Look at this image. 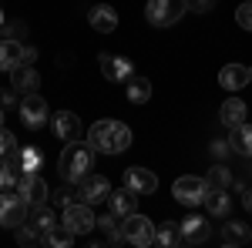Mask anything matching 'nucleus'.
Segmentation results:
<instances>
[{
	"instance_id": "nucleus-1",
	"label": "nucleus",
	"mask_w": 252,
	"mask_h": 248,
	"mask_svg": "<svg viewBox=\"0 0 252 248\" xmlns=\"http://www.w3.org/2000/svg\"><path fill=\"white\" fill-rule=\"evenodd\" d=\"M88 144L101 154H121L128 151V144H131V131H128V124H121V121H97L91 124V131H88Z\"/></svg>"
},
{
	"instance_id": "nucleus-2",
	"label": "nucleus",
	"mask_w": 252,
	"mask_h": 248,
	"mask_svg": "<svg viewBox=\"0 0 252 248\" xmlns=\"http://www.w3.org/2000/svg\"><path fill=\"white\" fill-rule=\"evenodd\" d=\"M91 165H94V148L81 144V141H67L61 158H58V171L67 185H78L81 178L91 171Z\"/></svg>"
},
{
	"instance_id": "nucleus-3",
	"label": "nucleus",
	"mask_w": 252,
	"mask_h": 248,
	"mask_svg": "<svg viewBox=\"0 0 252 248\" xmlns=\"http://www.w3.org/2000/svg\"><path fill=\"white\" fill-rule=\"evenodd\" d=\"M189 10V3L185 0H148V7H145V17L152 27H172L182 20V14Z\"/></svg>"
},
{
	"instance_id": "nucleus-4",
	"label": "nucleus",
	"mask_w": 252,
	"mask_h": 248,
	"mask_svg": "<svg viewBox=\"0 0 252 248\" xmlns=\"http://www.w3.org/2000/svg\"><path fill=\"white\" fill-rule=\"evenodd\" d=\"M121 235H125V242L128 245H155V225H152V218H145V215H128L125 221H121Z\"/></svg>"
},
{
	"instance_id": "nucleus-5",
	"label": "nucleus",
	"mask_w": 252,
	"mask_h": 248,
	"mask_svg": "<svg viewBox=\"0 0 252 248\" xmlns=\"http://www.w3.org/2000/svg\"><path fill=\"white\" fill-rule=\"evenodd\" d=\"M17 185H20V198L27 201V208L47 205V198H51V188H47V181H44L37 171H20Z\"/></svg>"
},
{
	"instance_id": "nucleus-6",
	"label": "nucleus",
	"mask_w": 252,
	"mask_h": 248,
	"mask_svg": "<svg viewBox=\"0 0 252 248\" xmlns=\"http://www.w3.org/2000/svg\"><path fill=\"white\" fill-rule=\"evenodd\" d=\"M94 211L88 201H71V205H64V218H61V225H67V228L74 231V235H88V231L94 228Z\"/></svg>"
},
{
	"instance_id": "nucleus-7",
	"label": "nucleus",
	"mask_w": 252,
	"mask_h": 248,
	"mask_svg": "<svg viewBox=\"0 0 252 248\" xmlns=\"http://www.w3.org/2000/svg\"><path fill=\"white\" fill-rule=\"evenodd\" d=\"M205 191H209V181H205V178H195V174H182L172 185L175 201H182V205H189V208H192V205H202Z\"/></svg>"
},
{
	"instance_id": "nucleus-8",
	"label": "nucleus",
	"mask_w": 252,
	"mask_h": 248,
	"mask_svg": "<svg viewBox=\"0 0 252 248\" xmlns=\"http://www.w3.org/2000/svg\"><path fill=\"white\" fill-rule=\"evenodd\" d=\"M47 117H51L47 101H44L37 91H34V94H20V121H24L31 131L44 128V124H47Z\"/></svg>"
},
{
	"instance_id": "nucleus-9",
	"label": "nucleus",
	"mask_w": 252,
	"mask_h": 248,
	"mask_svg": "<svg viewBox=\"0 0 252 248\" xmlns=\"http://www.w3.org/2000/svg\"><path fill=\"white\" fill-rule=\"evenodd\" d=\"M27 201L14 191H0V228H17L27 218Z\"/></svg>"
},
{
	"instance_id": "nucleus-10",
	"label": "nucleus",
	"mask_w": 252,
	"mask_h": 248,
	"mask_svg": "<svg viewBox=\"0 0 252 248\" xmlns=\"http://www.w3.org/2000/svg\"><path fill=\"white\" fill-rule=\"evenodd\" d=\"M78 201H88V205H101V201H108V194H111V181L104 178V174H84L78 181Z\"/></svg>"
},
{
	"instance_id": "nucleus-11",
	"label": "nucleus",
	"mask_w": 252,
	"mask_h": 248,
	"mask_svg": "<svg viewBox=\"0 0 252 248\" xmlns=\"http://www.w3.org/2000/svg\"><path fill=\"white\" fill-rule=\"evenodd\" d=\"M178 231H182V245H202V242H209L212 225L205 215H189L185 221H178Z\"/></svg>"
},
{
	"instance_id": "nucleus-12",
	"label": "nucleus",
	"mask_w": 252,
	"mask_h": 248,
	"mask_svg": "<svg viewBox=\"0 0 252 248\" xmlns=\"http://www.w3.org/2000/svg\"><path fill=\"white\" fill-rule=\"evenodd\" d=\"M97 64H101V74L108 81H128L135 74V64L128 57H118V54H97Z\"/></svg>"
},
{
	"instance_id": "nucleus-13",
	"label": "nucleus",
	"mask_w": 252,
	"mask_h": 248,
	"mask_svg": "<svg viewBox=\"0 0 252 248\" xmlns=\"http://www.w3.org/2000/svg\"><path fill=\"white\" fill-rule=\"evenodd\" d=\"M51 124H54V134L64 144L67 141H81V117L74 111H58V114L51 117Z\"/></svg>"
},
{
	"instance_id": "nucleus-14",
	"label": "nucleus",
	"mask_w": 252,
	"mask_h": 248,
	"mask_svg": "<svg viewBox=\"0 0 252 248\" xmlns=\"http://www.w3.org/2000/svg\"><path fill=\"white\" fill-rule=\"evenodd\" d=\"M88 24L94 27L97 34H115L118 30V10L108 7V3H97V7L88 10Z\"/></svg>"
},
{
	"instance_id": "nucleus-15",
	"label": "nucleus",
	"mask_w": 252,
	"mask_h": 248,
	"mask_svg": "<svg viewBox=\"0 0 252 248\" xmlns=\"http://www.w3.org/2000/svg\"><path fill=\"white\" fill-rule=\"evenodd\" d=\"M10 87H14L17 94H34L40 87V74L31 64H17V67L10 71Z\"/></svg>"
},
{
	"instance_id": "nucleus-16",
	"label": "nucleus",
	"mask_w": 252,
	"mask_h": 248,
	"mask_svg": "<svg viewBox=\"0 0 252 248\" xmlns=\"http://www.w3.org/2000/svg\"><path fill=\"white\" fill-rule=\"evenodd\" d=\"M125 188H131L135 194H152L158 188V178L148 168H128L125 171Z\"/></svg>"
},
{
	"instance_id": "nucleus-17",
	"label": "nucleus",
	"mask_w": 252,
	"mask_h": 248,
	"mask_svg": "<svg viewBox=\"0 0 252 248\" xmlns=\"http://www.w3.org/2000/svg\"><path fill=\"white\" fill-rule=\"evenodd\" d=\"M135 205H138V194L131 188H111V194H108V211H115L118 218L135 215Z\"/></svg>"
},
{
	"instance_id": "nucleus-18",
	"label": "nucleus",
	"mask_w": 252,
	"mask_h": 248,
	"mask_svg": "<svg viewBox=\"0 0 252 248\" xmlns=\"http://www.w3.org/2000/svg\"><path fill=\"white\" fill-rule=\"evenodd\" d=\"M219 84H222L225 91H242V87L249 84V67H242V64H225V67L219 71Z\"/></svg>"
},
{
	"instance_id": "nucleus-19",
	"label": "nucleus",
	"mask_w": 252,
	"mask_h": 248,
	"mask_svg": "<svg viewBox=\"0 0 252 248\" xmlns=\"http://www.w3.org/2000/svg\"><path fill=\"white\" fill-rule=\"evenodd\" d=\"M202 205H205V211L212 218H222V215H229V208H232V198H229L225 188H209L205 198H202Z\"/></svg>"
},
{
	"instance_id": "nucleus-20",
	"label": "nucleus",
	"mask_w": 252,
	"mask_h": 248,
	"mask_svg": "<svg viewBox=\"0 0 252 248\" xmlns=\"http://www.w3.org/2000/svg\"><path fill=\"white\" fill-rule=\"evenodd\" d=\"M229 144H232L235 154H242V158H252V124L249 121H242V124H235L229 128Z\"/></svg>"
},
{
	"instance_id": "nucleus-21",
	"label": "nucleus",
	"mask_w": 252,
	"mask_h": 248,
	"mask_svg": "<svg viewBox=\"0 0 252 248\" xmlns=\"http://www.w3.org/2000/svg\"><path fill=\"white\" fill-rule=\"evenodd\" d=\"M219 121H222L225 128L242 124V121H246V104H242V97H225L222 108H219Z\"/></svg>"
},
{
	"instance_id": "nucleus-22",
	"label": "nucleus",
	"mask_w": 252,
	"mask_h": 248,
	"mask_svg": "<svg viewBox=\"0 0 252 248\" xmlns=\"http://www.w3.org/2000/svg\"><path fill=\"white\" fill-rule=\"evenodd\" d=\"M24 64V44L20 40H0V71H14Z\"/></svg>"
},
{
	"instance_id": "nucleus-23",
	"label": "nucleus",
	"mask_w": 252,
	"mask_h": 248,
	"mask_svg": "<svg viewBox=\"0 0 252 248\" xmlns=\"http://www.w3.org/2000/svg\"><path fill=\"white\" fill-rule=\"evenodd\" d=\"M10 161L17 165V171H40L44 151H37V148H17V151L10 154Z\"/></svg>"
},
{
	"instance_id": "nucleus-24",
	"label": "nucleus",
	"mask_w": 252,
	"mask_h": 248,
	"mask_svg": "<svg viewBox=\"0 0 252 248\" xmlns=\"http://www.w3.org/2000/svg\"><path fill=\"white\" fill-rule=\"evenodd\" d=\"M94 228L104 231V242H108V245H121V242H125V235H121V225H118V215H115V211L101 215V218L94 221Z\"/></svg>"
},
{
	"instance_id": "nucleus-25",
	"label": "nucleus",
	"mask_w": 252,
	"mask_h": 248,
	"mask_svg": "<svg viewBox=\"0 0 252 248\" xmlns=\"http://www.w3.org/2000/svg\"><path fill=\"white\" fill-rule=\"evenodd\" d=\"M34 231L40 235H47V231L58 225V218H54V208H47V205H37V208H31V221H27Z\"/></svg>"
},
{
	"instance_id": "nucleus-26",
	"label": "nucleus",
	"mask_w": 252,
	"mask_h": 248,
	"mask_svg": "<svg viewBox=\"0 0 252 248\" xmlns=\"http://www.w3.org/2000/svg\"><path fill=\"white\" fill-rule=\"evenodd\" d=\"M125 84H128V101H131V104H145V101L152 97V81H148V77L131 74Z\"/></svg>"
},
{
	"instance_id": "nucleus-27",
	"label": "nucleus",
	"mask_w": 252,
	"mask_h": 248,
	"mask_svg": "<svg viewBox=\"0 0 252 248\" xmlns=\"http://www.w3.org/2000/svg\"><path fill=\"white\" fill-rule=\"evenodd\" d=\"M155 245L161 248H175L182 245V231H178V221H161L155 228Z\"/></svg>"
},
{
	"instance_id": "nucleus-28",
	"label": "nucleus",
	"mask_w": 252,
	"mask_h": 248,
	"mask_svg": "<svg viewBox=\"0 0 252 248\" xmlns=\"http://www.w3.org/2000/svg\"><path fill=\"white\" fill-rule=\"evenodd\" d=\"M246 238H249V231H246V225L242 221H225L222 225V235H219V242L222 245H246Z\"/></svg>"
},
{
	"instance_id": "nucleus-29",
	"label": "nucleus",
	"mask_w": 252,
	"mask_h": 248,
	"mask_svg": "<svg viewBox=\"0 0 252 248\" xmlns=\"http://www.w3.org/2000/svg\"><path fill=\"white\" fill-rule=\"evenodd\" d=\"M74 238H78V235L67 228V225H54L40 242H44V245H54V248H67V245H74Z\"/></svg>"
},
{
	"instance_id": "nucleus-30",
	"label": "nucleus",
	"mask_w": 252,
	"mask_h": 248,
	"mask_svg": "<svg viewBox=\"0 0 252 248\" xmlns=\"http://www.w3.org/2000/svg\"><path fill=\"white\" fill-rule=\"evenodd\" d=\"M17 178H20L17 165H14L10 158H0V191L14 188V185H17Z\"/></svg>"
},
{
	"instance_id": "nucleus-31",
	"label": "nucleus",
	"mask_w": 252,
	"mask_h": 248,
	"mask_svg": "<svg viewBox=\"0 0 252 248\" xmlns=\"http://www.w3.org/2000/svg\"><path fill=\"white\" fill-rule=\"evenodd\" d=\"M205 181H209V188H229L232 185V171L225 165H215L212 171L205 174Z\"/></svg>"
},
{
	"instance_id": "nucleus-32",
	"label": "nucleus",
	"mask_w": 252,
	"mask_h": 248,
	"mask_svg": "<svg viewBox=\"0 0 252 248\" xmlns=\"http://www.w3.org/2000/svg\"><path fill=\"white\" fill-rule=\"evenodd\" d=\"M235 24H239L242 30H252V0H246V3L235 7Z\"/></svg>"
},
{
	"instance_id": "nucleus-33",
	"label": "nucleus",
	"mask_w": 252,
	"mask_h": 248,
	"mask_svg": "<svg viewBox=\"0 0 252 248\" xmlns=\"http://www.w3.org/2000/svg\"><path fill=\"white\" fill-rule=\"evenodd\" d=\"M14 151H17V138H14V131L0 128V158H10Z\"/></svg>"
},
{
	"instance_id": "nucleus-34",
	"label": "nucleus",
	"mask_w": 252,
	"mask_h": 248,
	"mask_svg": "<svg viewBox=\"0 0 252 248\" xmlns=\"http://www.w3.org/2000/svg\"><path fill=\"white\" fill-rule=\"evenodd\" d=\"M74 198H78V194L64 185V188H58V191H54V198H47V201H54V208H64V205H71Z\"/></svg>"
},
{
	"instance_id": "nucleus-35",
	"label": "nucleus",
	"mask_w": 252,
	"mask_h": 248,
	"mask_svg": "<svg viewBox=\"0 0 252 248\" xmlns=\"http://www.w3.org/2000/svg\"><path fill=\"white\" fill-rule=\"evenodd\" d=\"M17 242H20V245H37L40 231H34L31 225H27V228H20V225H17Z\"/></svg>"
},
{
	"instance_id": "nucleus-36",
	"label": "nucleus",
	"mask_w": 252,
	"mask_h": 248,
	"mask_svg": "<svg viewBox=\"0 0 252 248\" xmlns=\"http://www.w3.org/2000/svg\"><path fill=\"white\" fill-rule=\"evenodd\" d=\"M185 3H189L192 14H209V10H215V0H185Z\"/></svg>"
},
{
	"instance_id": "nucleus-37",
	"label": "nucleus",
	"mask_w": 252,
	"mask_h": 248,
	"mask_svg": "<svg viewBox=\"0 0 252 248\" xmlns=\"http://www.w3.org/2000/svg\"><path fill=\"white\" fill-rule=\"evenodd\" d=\"M229 151H232V144H229V141H212V154H215V158H225Z\"/></svg>"
},
{
	"instance_id": "nucleus-38",
	"label": "nucleus",
	"mask_w": 252,
	"mask_h": 248,
	"mask_svg": "<svg viewBox=\"0 0 252 248\" xmlns=\"http://www.w3.org/2000/svg\"><path fill=\"white\" fill-rule=\"evenodd\" d=\"M3 104H20V94H17V91H14V87L0 94V108H3Z\"/></svg>"
},
{
	"instance_id": "nucleus-39",
	"label": "nucleus",
	"mask_w": 252,
	"mask_h": 248,
	"mask_svg": "<svg viewBox=\"0 0 252 248\" xmlns=\"http://www.w3.org/2000/svg\"><path fill=\"white\" fill-rule=\"evenodd\" d=\"M242 208L252 211V188H242Z\"/></svg>"
},
{
	"instance_id": "nucleus-40",
	"label": "nucleus",
	"mask_w": 252,
	"mask_h": 248,
	"mask_svg": "<svg viewBox=\"0 0 252 248\" xmlns=\"http://www.w3.org/2000/svg\"><path fill=\"white\" fill-rule=\"evenodd\" d=\"M34 57H37V51H34V47H24V64H31Z\"/></svg>"
},
{
	"instance_id": "nucleus-41",
	"label": "nucleus",
	"mask_w": 252,
	"mask_h": 248,
	"mask_svg": "<svg viewBox=\"0 0 252 248\" xmlns=\"http://www.w3.org/2000/svg\"><path fill=\"white\" fill-rule=\"evenodd\" d=\"M0 128H3V108H0Z\"/></svg>"
},
{
	"instance_id": "nucleus-42",
	"label": "nucleus",
	"mask_w": 252,
	"mask_h": 248,
	"mask_svg": "<svg viewBox=\"0 0 252 248\" xmlns=\"http://www.w3.org/2000/svg\"><path fill=\"white\" fill-rule=\"evenodd\" d=\"M0 27H3V10H0Z\"/></svg>"
},
{
	"instance_id": "nucleus-43",
	"label": "nucleus",
	"mask_w": 252,
	"mask_h": 248,
	"mask_svg": "<svg viewBox=\"0 0 252 248\" xmlns=\"http://www.w3.org/2000/svg\"><path fill=\"white\" fill-rule=\"evenodd\" d=\"M249 81H252V67H249Z\"/></svg>"
}]
</instances>
